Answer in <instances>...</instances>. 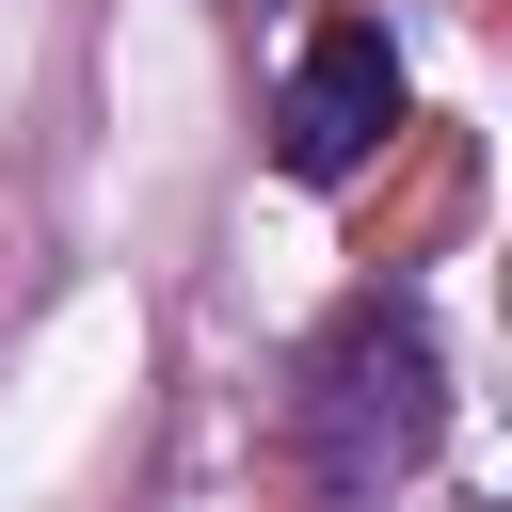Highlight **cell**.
Masks as SVG:
<instances>
[{
	"label": "cell",
	"instance_id": "cell-1",
	"mask_svg": "<svg viewBox=\"0 0 512 512\" xmlns=\"http://www.w3.org/2000/svg\"><path fill=\"white\" fill-rule=\"evenodd\" d=\"M384 128H400V48H384L368 16H336V32H320V48L288 64V112H272V160H288L304 192H336V176H352V160H368Z\"/></svg>",
	"mask_w": 512,
	"mask_h": 512
}]
</instances>
